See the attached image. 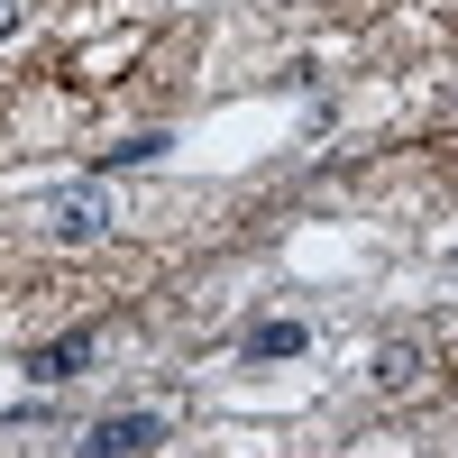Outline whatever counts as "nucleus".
Masks as SVG:
<instances>
[{
	"label": "nucleus",
	"mask_w": 458,
	"mask_h": 458,
	"mask_svg": "<svg viewBox=\"0 0 458 458\" xmlns=\"http://www.w3.org/2000/svg\"><path fill=\"white\" fill-rule=\"evenodd\" d=\"M302 349H312V330H302V321H257V330H248V367H276V358H302Z\"/></svg>",
	"instance_id": "obj_4"
},
{
	"label": "nucleus",
	"mask_w": 458,
	"mask_h": 458,
	"mask_svg": "<svg viewBox=\"0 0 458 458\" xmlns=\"http://www.w3.org/2000/svg\"><path fill=\"white\" fill-rule=\"evenodd\" d=\"M165 440V412H101V422L83 431V458H147V449H157Z\"/></svg>",
	"instance_id": "obj_2"
},
{
	"label": "nucleus",
	"mask_w": 458,
	"mask_h": 458,
	"mask_svg": "<svg viewBox=\"0 0 458 458\" xmlns=\"http://www.w3.org/2000/svg\"><path fill=\"white\" fill-rule=\"evenodd\" d=\"M422 367H431V358H422V339H386V349H376V367H367V376H376V386H386V394H403V386H412V376H422Z\"/></svg>",
	"instance_id": "obj_5"
},
{
	"label": "nucleus",
	"mask_w": 458,
	"mask_h": 458,
	"mask_svg": "<svg viewBox=\"0 0 458 458\" xmlns=\"http://www.w3.org/2000/svg\"><path fill=\"white\" fill-rule=\"evenodd\" d=\"M92 349H101V330H64V339H47V349H28V386H64V376H83Z\"/></svg>",
	"instance_id": "obj_3"
},
{
	"label": "nucleus",
	"mask_w": 458,
	"mask_h": 458,
	"mask_svg": "<svg viewBox=\"0 0 458 458\" xmlns=\"http://www.w3.org/2000/svg\"><path fill=\"white\" fill-rule=\"evenodd\" d=\"M10 28H19V0H0V37H10Z\"/></svg>",
	"instance_id": "obj_7"
},
{
	"label": "nucleus",
	"mask_w": 458,
	"mask_h": 458,
	"mask_svg": "<svg viewBox=\"0 0 458 458\" xmlns=\"http://www.w3.org/2000/svg\"><path fill=\"white\" fill-rule=\"evenodd\" d=\"M110 220H120L110 211V183L92 174V183H64V193L47 202V239L55 248H92V239H110Z\"/></svg>",
	"instance_id": "obj_1"
},
{
	"label": "nucleus",
	"mask_w": 458,
	"mask_h": 458,
	"mask_svg": "<svg viewBox=\"0 0 458 458\" xmlns=\"http://www.w3.org/2000/svg\"><path fill=\"white\" fill-rule=\"evenodd\" d=\"M165 147H174L165 129H138V138H120V147H101V174H120V165H157Z\"/></svg>",
	"instance_id": "obj_6"
}]
</instances>
